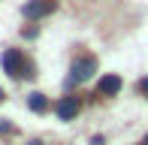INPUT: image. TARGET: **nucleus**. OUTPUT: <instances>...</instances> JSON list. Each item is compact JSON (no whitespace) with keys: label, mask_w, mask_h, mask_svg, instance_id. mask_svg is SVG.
<instances>
[{"label":"nucleus","mask_w":148,"mask_h":145,"mask_svg":"<svg viewBox=\"0 0 148 145\" xmlns=\"http://www.w3.org/2000/svg\"><path fill=\"white\" fill-rule=\"evenodd\" d=\"M94 70H97V61H94V57H79V61H73L70 79H66V88H73V85H79V82H85V79H91Z\"/></svg>","instance_id":"2"},{"label":"nucleus","mask_w":148,"mask_h":145,"mask_svg":"<svg viewBox=\"0 0 148 145\" xmlns=\"http://www.w3.org/2000/svg\"><path fill=\"white\" fill-rule=\"evenodd\" d=\"M106 139H103V136H94V139H91V145H103Z\"/></svg>","instance_id":"10"},{"label":"nucleus","mask_w":148,"mask_h":145,"mask_svg":"<svg viewBox=\"0 0 148 145\" xmlns=\"http://www.w3.org/2000/svg\"><path fill=\"white\" fill-rule=\"evenodd\" d=\"M21 34L27 36V39H33V36H36V27H21Z\"/></svg>","instance_id":"8"},{"label":"nucleus","mask_w":148,"mask_h":145,"mask_svg":"<svg viewBox=\"0 0 148 145\" xmlns=\"http://www.w3.org/2000/svg\"><path fill=\"white\" fill-rule=\"evenodd\" d=\"M55 6H58V0H27V3L21 6V12L30 18V21H36V18H45Z\"/></svg>","instance_id":"3"},{"label":"nucleus","mask_w":148,"mask_h":145,"mask_svg":"<svg viewBox=\"0 0 148 145\" xmlns=\"http://www.w3.org/2000/svg\"><path fill=\"white\" fill-rule=\"evenodd\" d=\"M139 91H142V94H148V79H142V82H139Z\"/></svg>","instance_id":"9"},{"label":"nucleus","mask_w":148,"mask_h":145,"mask_svg":"<svg viewBox=\"0 0 148 145\" xmlns=\"http://www.w3.org/2000/svg\"><path fill=\"white\" fill-rule=\"evenodd\" d=\"M27 106H30L33 112H45V109H49V100H45V94H39V91H33V94L27 97Z\"/></svg>","instance_id":"6"},{"label":"nucleus","mask_w":148,"mask_h":145,"mask_svg":"<svg viewBox=\"0 0 148 145\" xmlns=\"http://www.w3.org/2000/svg\"><path fill=\"white\" fill-rule=\"evenodd\" d=\"M0 61H3V70L9 72L12 79H33V76H36V72H33V64L18 49H6Z\"/></svg>","instance_id":"1"},{"label":"nucleus","mask_w":148,"mask_h":145,"mask_svg":"<svg viewBox=\"0 0 148 145\" xmlns=\"http://www.w3.org/2000/svg\"><path fill=\"white\" fill-rule=\"evenodd\" d=\"M118 91H121V76H115V72H106L97 85V97H115Z\"/></svg>","instance_id":"5"},{"label":"nucleus","mask_w":148,"mask_h":145,"mask_svg":"<svg viewBox=\"0 0 148 145\" xmlns=\"http://www.w3.org/2000/svg\"><path fill=\"white\" fill-rule=\"evenodd\" d=\"M79 109H82V103H79V97H60L58 100V106H55V112H58V118H64V121H70V118H76L79 115Z\"/></svg>","instance_id":"4"},{"label":"nucleus","mask_w":148,"mask_h":145,"mask_svg":"<svg viewBox=\"0 0 148 145\" xmlns=\"http://www.w3.org/2000/svg\"><path fill=\"white\" fill-rule=\"evenodd\" d=\"M142 145H148V136H145V139H142Z\"/></svg>","instance_id":"11"},{"label":"nucleus","mask_w":148,"mask_h":145,"mask_svg":"<svg viewBox=\"0 0 148 145\" xmlns=\"http://www.w3.org/2000/svg\"><path fill=\"white\" fill-rule=\"evenodd\" d=\"M0 100H3V91H0Z\"/></svg>","instance_id":"12"},{"label":"nucleus","mask_w":148,"mask_h":145,"mask_svg":"<svg viewBox=\"0 0 148 145\" xmlns=\"http://www.w3.org/2000/svg\"><path fill=\"white\" fill-rule=\"evenodd\" d=\"M12 130H15V127H12L9 121H3V118H0V136H3V133H12Z\"/></svg>","instance_id":"7"}]
</instances>
